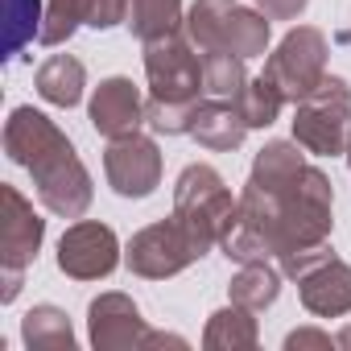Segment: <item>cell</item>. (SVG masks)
Listing matches in <instances>:
<instances>
[{"mask_svg": "<svg viewBox=\"0 0 351 351\" xmlns=\"http://www.w3.org/2000/svg\"><path fill=\"white\" fill-rule=\"evenodd\" d=\"M9 153L13 161L29 165L34 178H38V191L46 199L50 211L58 215H79L91 199V186H87V169L79 165L71 141L34 108H17L13 120H9Z\"/></svg>", "mask_w": 351, "mask_h": 351, "instance_id": "cell-1", "label": "cell"}, {"mask_svg": "<svg viewBox=\"0 0 351 351\" xmlns=\"http://www.w3.org/2000/svg\"><path fill=\"white\" fill-rule=\"evenodd\" d=\"M191 29L207 50H223V54H240V58L261 54L265 38H269V25L261 17L244 13L236 0H199Z\"/></svg>", "mask_w": 351, "mask_h": 351, "instance_id": "cell-2", "label": "cell"}, {"mask_svg": "<svg viewBox=\"0 0 351 351\" xmlns=\"http://www.w3.org/2000/svg\"><path fill=\"white\" fill-rule=\"evenodd\" d=\"M343 128H347V87H343L339 79L318 83V87L306 95V104H302V112H298V120H293L298 141L310 145L314 153H339Z\"/></svg>", "mask_w": 351, "mask_h": 351, "instance_id": "cell-3", "label": "cell"}, {"mask_svg": "<svg viewBox=\"0 0 351 351\" xmlns=\"http://www.w3.org/2000/svg\"><path fill=\"white\" fill-rule=\"evenodd\" d=\"M269 79L277 83L281 95L306 99L322 83V38L314 29H298L281 42V50L269 62Z\"/></svg>", "mask_w": 351, "mask_h": 351, "instance_id": "cell-4", "label": "cell"}, {"mask_svg": "<svg viewBox=\"0 0 351 351\" xmlns=\"http://www.w3.org/2000/svg\"><path fill=\"white\" fill-rule=\"evenodd\" d=\"M149 79H153V99L161 104H191L195 108V91H199V58L182 46V42H149Z\"/></svg>", "mask_w": 351, "mask_h": 351, "instance_id": "cell-5", "label": "cell"}, {"mask_svg": "<svg viewBox=\"0 0 351 351\" xmlns=\"http://www.w3.org/2000/svg\"><path fill=\"white\" fill-rule=\"evenodd\" d=\"M108 178L120 195H149L161 178L157 149L141 136H124L108 149Z\"/></svg>", "mask_w": 351, "mask_h": 351, "instance_id": "cell-6", "label": "cell"}, {"mask_svg": "<svg viewBox=\"0 0 351 351\" xmlns=\"http://www.w3.org/2000/svg\"><path fill=\"white\" fill-rule=\"evenodd\" d=\"M58 265L75 277H99L116 265V240L108 228L99 223H79L62 236V252H58Z\"/></svg>", "mask_w": 351, "mask_h": 351, "instance_id": "cell-7", "label": "cell"}, {"mask_svg": "<svg viewBox=\"0 0 351 351\" xmlns=\"http://www.w3.org/2000/svg\"><path fill=\"white\" fill-rule=\"evenodd\" d=\"M195 252H203L199 240H182V228L178 223H161V228H149L136 244H132V265L141 273H173V269H182Z\"/></svg>", "mask_w": 351, "mask_h": 351, "instance_id": "cell-8", "label": "cell"}, {"mask_svg": "<svg viewBox=\"0 0 351 351\" xmlns=\"http://www.w3.org/2000/svg\"><path fill=\"white\" fill-rule=\"evenodd\" d=\"M91 120L104 136H128L141 120V99L136 87L128 79H108L99 83L95 99H91Z\"/></svg>", "mask_w": 351, "mask_h": 351, "instance_id": "cell-9", "label": "cell"}, {"mask_svg": "<svg viewBox=\"0 0 351 351\" xmlns=\"http://www.w3.org/2000/svg\"><path fill=\"white\" fill-rule=\"evenodd\" d=\"M5 207H9V215H5V256H9V265L17 269L21 261H29V256L38 252L42 219L25 207V199H21L13 186H5Z\"/></svg>", "mask_w": 351, "mask_h": 351, "instance_id": "cell-10", "label": "cell"}, {"mask_svg": "<svg viewBox=\"0 0 351 351\" xmlns=\"http://www.w3.org/2000/svg\"><path fill=\"white\" fill-rule=\"evenodd\" d=\"M191 132H195L203 145H211V149H232V145H240V136H244V116L232 112V108H223V104H207V108L195 112Z\"/></svg>", "mask_w": 351, "mask_h": 351, "instance_id": "cell-11", "label": "cell"}, {"mask_svg": "<svg viewBox=\"0 0 351 351\" xmlns=\"http://www.w3.org/2000/svg\"><path fill=\"white\" fill-rule=\"evenodd\" d=\"M38 91L50 99V104H79V91H83V66L66 54H54L42 71H38Z\"/></svg>", "mask_w": 351, "mask_h": 351, "instance_id": "cell-12", "label": "cell"}, {"mask_svg": "<svg viewBox=\"0 0 351 351\" xmlns=\"http://www.w3.org/2000/svg\"><path fill=\"white\" fill-rule=\"evenodd\" d=\"M132 34L145 38V42H161L169 38L173 21H178V0H132Z\"/></svg>", "mask_w": 351, "mask_h": 351, "instance_id": "cell-13", "label": "cell"}, {"mask_svg": "<svg viewBox=\"0 0 351 351\" xmlns=\"http://www.w3.org/2000/svg\"><path fill=\"white\" fill-rule=\"evenodd\" d=\"M91 9H95V0H50V25L42 29V42L46 46H58L62 38H71V29L79 21L91 25Z\"/></svg>", "mask_w": 351, "mask_h": 351, "instance_id": "cell-14", "label": "cell"}, {"mask_svg": "<svg viewBox=\"0 0 351 351\" xmlns=\"http://www.w3.org/2000/svg\"><path fill=\"white\" fill-rule=\"evenodd\" d=\"M240 116H244V124H269L273 116H277V108H281V91H277V83L269 79H256L252 87H244L240 95Z\"/></svg>", "mask_w": 351, "mask_h": 351, "instance_id": "cell-15", "label": "cell"}, {"mask_svg": "<svg viewBox=\"0 0 351 351\" xmlns=\"http://www.w3.org/2000/svg\"><path fill=\"white\" fill-rule=\"evenodd\" d=\"M244 58L240 54H223V50H207V87L215 95H240L244 87Z\"/></svg>", "mask_w": 351, "mask_h": 351, "instance_id": "cell-16", "label": "cell"}, {"mask_svg": "<svg viewBox=\"0 0 351 351\" xmlns=\"http://www.w3.org/2000/svg\"><path fill=\"white\" fill-rule=\"evenodd\" d=\"M9 5V54L5 58H17L21 46L38 34V0H5Z\"/></svg>", "mask_w": 351, "mask_h": 351, "instance_id": "cell-17", "label": "cell"}, {"mask_svg": "<svg viewBox=\"0 0 351 351\" xmlns=\"http://www.w3.org/2000/svg\"><path fill=\"white\" fill-rule=\"evenodd\" d=\"M261 5H265V13H273V17H293L306 0H261Z\"/></svg>", "mask_w": 351, "mask_h": 351, "instance_id": "cell-18", "label": "cell"}]
</instances>
